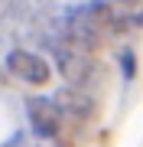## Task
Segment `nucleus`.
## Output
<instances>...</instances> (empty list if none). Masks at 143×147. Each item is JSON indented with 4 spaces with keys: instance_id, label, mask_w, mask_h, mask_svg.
Here are the masks:
<instances>
[{
    "instance_id": "obj_6",
    "label": "nucleus",
    "mask_w": 143,
    "mask_h": 147,
    "mask_svg": "<svg viewBox=\"0 0 143 147\" xmlns=\"http://www.w3.org/2000/svg\"><path fill=\"white\" fill-rule=\"evenodd\" d=\"M120 72H124V79H133V75H137V56L130 53V49H124L120 53Z\"/></svg>"
},
{
    "instance_id": "obj_4",
    "label": "nucleus",
    "mask_w": 143,
    "mask_h": 147,
    "mask_svg": "<svg viewBox=\"0 0 143 147\" xmlns=\"http://www.w3.org/2000/svg\"><path fill=\"white\" fill-rule=\"evenodd\" d=\"M55 105L59 111H62V118H72V121H78V124H85V121H91L98 115V101H94V95L91 92H81V88H62L55 95Z\"/></svg>"
},
{
    "instance_id": "obj_7",
    "label": "nucleus",
    "mask_w": 143,
    "mask_h": 147,
    "mask_svg": "<svg viewBox=\"0 0 143 147\" xmlns=\"http://www.w3.org/2000/svg\"><path fill=\"white\" fill-rule=\"evenodd\" d=\"M111 3H120V7H137V0H111Z\"/></svg>"
},
{
    "instance_id": "obj_8",
    "label": "nucleus",
    "mask_w": 143,
    "mask_h": 147,
    "mask_svg": "<svg viewBox=\"0 0 143 147\" xmlns=\"http://www.w3.org/2000/svg\"><path fill=\"white\" fill-rule=\"evenodd\" d=\"M137 23H140V26H143V13H140V16H137Z\"/></svg>"
},
{
    "instance_id": "obj_3",
    "label": "nucleus",
    "mask_w": 143,
    "mask_h": 147,
    "mask_svg": "<svg viewBox=\"0 0 143 147\" xmlns=\"http://www.w3.org/2000/svg\"><path fill=\"white\" fill-rule=\"evenodd\" d=\"M26 111H29V124L33 131L46 141H55L62 134V111L52 98H29L26 101Z\"/></svg>"
},
{
    "instance_id": "obj_1",
    "label": "nucleus",
    "mask_w": 143,
    "mask_h": 147,
    "mask_svg": "<svg viewBox=\"0 0 143 147\" xmlns=\"http://www.w3.org/2000/svg\"><path fill=\"white\" fill-rule=\"evenodd\" d=\"M55 62H59V72L65 75V82H69L72 88L88 92L91 85H94V79H98V65L91 62V56L78 53V49H72V46H59L55 49Z\"/></svg>"
},
{
    "instance_id": "obj_5",
    "label": "nucleus",
    "mask_w": 143,
    "mask_h": 147,
    "mask_svg": "<svg viewBox=\"0 0 143 147\" xmlns=\"http://www.w3.org/2000/svg\"><path fill=\"white\" fill-rule=\"evenodd\" d=\"M78 20L91 23L94 30H111V23L117 20V10H114L111 0H94V3H88V7L78 10Z\"/></svg>"
},
{
    "instance_id": "obj_2",
    "label": "nucleus",
    "mask_w": 143,
    "mask_h": 147,
    "mask_svg": "<svg viewBox=\"0 0 143 147\" xmlns=\"http://www.w3.org/2000/svg\"><path fill=\"white\" fill-rule=\"evenodd\" d=\"M7 69H10L20 82H26V85H49V79H52L49 62L43 56L29 53V49H13V53L7 56Z\"/></svg>"
}]
</instances>
